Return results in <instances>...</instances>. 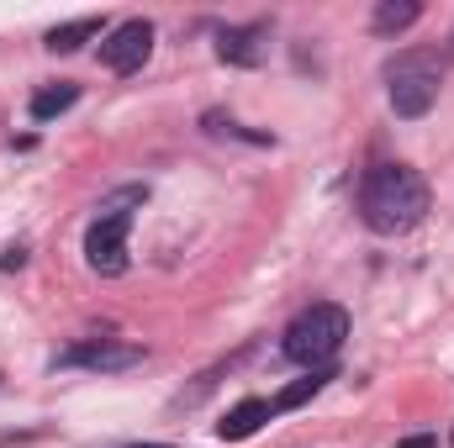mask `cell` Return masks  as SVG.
Instances as JSON below:
<instances>
[{
    "mask_svg": "<svg viewBox=\"0 0 454 448\" xmlns=\"http://www.w3.org/2000/svg\"><path fill=\"white\" fill-rule=\"evenodd\" d=\"M359 217H364L370 232H386V237L412 232L428 217V185H423V174L407 169V164L370 169L364 185H359Z\"/></svg>",
    "mask_w": 454,
    "mask_h": 448,
    "instance_id": "cell-1",
    "label": "cell"
},
{
    "mask_svg": "<svg viewBox=\"0 0 454 448\" xmlns=\"http://www.w3.org/2000/svg\"><path fill=\"white\" fill-rule=\"evenodd\" d=\"M343 337H348V312L333 306V301H317V306H307L291 328H286V359H296V364H328L333 353L343 348Z\"/></svg>",
    "mask_w": 454,
    "mask_h": 448,
    "instance_id": "cell-2",
    "label": "cell"
},
{
    "mask_svg": "<svg viewBox=\"0 0 454 448\" xmlns=\"http://www.w3.org/2000/svg\"><path fill=\"white\" fill-rule=\"evenodd\" d=\"M148 190H121L106 201V212L90 222L85 232V264L96 269V274H121L127 269V227H132V212H121L127 201H143Z\"/></svg>",
    "mask_w": 454,
    "mask_h": 448,
    "instance_id": "cell-3",
    "label": "cell"
},
{
    "mask_svg": "<svg viewBox=\"0 0 454 448\" xmlns=\"http://www.w3.org/2000/svg\"><path fill=\"white\" fill-rule=\"evenodd\" d=\"M148 53H153V27H148V21H121L112 37L101 42V64H106L112 74H132V69H143Z\"/></svg>",
    "mask_w": 454,
    "mask_h": 448,
    "instance_id": "cell-4",
    "label": "cell"
},
{
    "mask_svg": "<svg viewBox=\"0 0 454 448\" xmlns=\"http://www.w3.org/2000/svg\"><path fill=\"white\" fill-rule=\"evenodd\" d=\"M143 364V348L132 343H80L69 353H59V369H96V375H112V369H132Z\"/></svg>",
    "mask_w": 454,
    "mask_h": 448,
    "instance_id": "cell-5",
    "label": "cell"
},
{
    "mask_svg": "<svg viewBox=\"0 0 454 448\" xmlns=\"http://www.w3.org/2000/svg\"><path fill=\"white\" fill-rule=\"evenodd\" d=\"M434 101H439V74L434 69H396L391 74V106H396V116H428Z\"/></svg>",
    "mask_w": 454,
    "mask_h": 448,
    "instance_id": "cell-6",
    "label": "cell"
},
{
    "mask_svg": "<svg viewBox=\"0 0 454 448\" xmlns=\"http://www.w3.org/2000/svg\"><path fill=\"white\" fill-rule=\"evenodd\" d=\"M264 27H227L223 37H217V58L223 64H238V69H254L259 58H264Z\"/></svg>",
    "mask_w": 454,
    "mask_h": 448,
    "instance_id": "cell-7",
    "label": "cell"
},
{
    "mask_svg": "<svg viewBox=\"0 0 454 448\" xmlns=\"http://www.w3.org/2000/svg\"><path fill=\"white\" fill-rule=\"evenodd\" d=\"M264 422H270V401L248 396V401H238V406L227 412L223 422H217V433H223L227 444H243V438H254V433H259Z\"/></svg>",
    "mask_w": 454,
    "mask_h": 448,
    "instance_id": "cell-8",
    "label": "cell"
},
{
    "mask_svg": "<svg viewBox=\"0 0 454 448\" xmlns=\"http://www.w3.org/2000/svg\"><path fill=\"white\" fill-rule=\"evenodd\" d=\"M323 385H328V369H312L307 380H296V385H286V390H280V396L270 401V417H275V412H296V406H307V401H312V396H317Z\"/></svg>",
    "mask_w": 454,
    "mask_h": 448,
    "instance_id": "cell-9",
    "label": "cell"
},
{
    "mask_svg": "<svg viewBox=\"0 0 454 448\" xmlns=\"http://www.w3.org/2000/svg\"><path fill=\"white\" fill-rule=\"evenodd\" d=\"M74 101H80V85H48V90L32 96V121H53V116L69 112Z\"/></svg>",
    "mask_w": 454,
    "mask_h": 448,
    "instance_id": "cell-10",
    "label": "cell"
},
{
    "mask_svg": "<svg viewBox=\"0 0 454 448\" xmlns=\"http://www.w3.org/2000/svg\"><path fill=\"white\" fill-rule=\"evenodd\" d=\"M90 37H101V21H69V27H53V32H48V53H74V48H85Z\"/></svg>",
    "mask_w": 454,
    "mask_h": 448,
    "instance_id": "cell-11",
    "label": "cell"
},
{
    "mask_svg": "<svg viewBox=\"0 0 454 448\" xmlns=\"http://www.w3.org/2000/svg\"><path fill=\"white\" fill-rule=\"evenodd\" d=\"M418 0H386V5H375V32H402V27H412L418 21Z\"/></svg>",
    "mask_w": 454,
    "mask_h": 448,
    "instance_id": "cell-12",
    "label": "cell"
},
{
    "mask_svg": "<svg viewBox=\"0 0 454 448\" xmlns=\"http://www.w3.org/2000/svg\"><path fill=\"white\" fill-rule=\"evenodd\" d=\"M21 259H27L21 248H5V259H0V269H21Z\"/></svg>",
    "mask_w": 454,
    "mask_h": 448,
    "instance_id": "cell-13",
    "label": "cell"
},
{
    "mask_svg": "<svg viewBox=\"0 0 454 448\" xmlns=\"http://www.w3.org/2000/svg\"><path fill=\"white\" fill-rule=\"evenodd\" d=\"M402 448H434V438H407Z\"/></svg>",
    "mask_w": 454,
    "mask_h": 448,
    "instance_id": "cell-14",
    "label": "cell"
},
{
    "mask_svg": "<svg viewBox=\"0 0 454 448\" xmlns=\"http://www.w3.org/2000/svg\"><path fill=\"white\" fill-rule=\"evenodd\" d=\"M137 448H169V444H137Z\"/></svg>",
    "mask_w": 454,
    "mask_h": 448,
    "instance_id": "cell-15",
    "label": "cell"
}]
</instances>
